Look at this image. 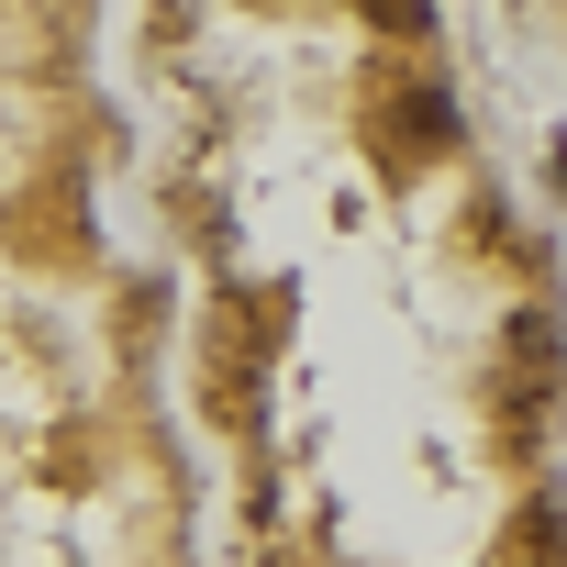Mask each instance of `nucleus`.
<instances>
[{
    "instance_id": "1",
    "label": "nucleus",
    "mask_w": 567,
    "mask_h": 567,
    "mask_svg": "<svg viewBox=\"0 0 567 567\" xmlns=\"http://www.w3.org/2000/svg\"><path fill=\"white\" fill-rule=\"evenodd\" d=\"M368 12H379L390 34H423V0H368Z\"/></svg>"
}]
</instances>
